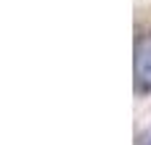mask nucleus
<instances>
[{"mask_svg": "<svg viewBox=\"0 0 151 145\" xmlns=\"http://www.w3.org/2000/svg\"><path fill=\"white\" fill-rule=\"evenodd\" d=\"M135 90L151 92V37L135 42Z\"/></svg>", "mask_w": 151, "mask_h": 145, "instance_id": "nucleus-1", "label": "nucleus"}]
</instances>
